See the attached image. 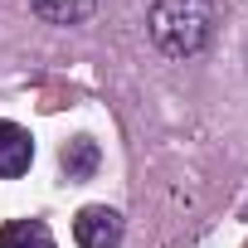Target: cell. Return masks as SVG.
I'll list each match as a JSON object with an SVG mask.
<instances>
[{
	"mask_svg": "<svg viewBox=\"0 0 248 248\" xmlns=\"http://www.w3.org/2000/svg\"><path fill=\"white\" fill-rule=\"evenodd\" d=\"M214 0H156L151 5V39L170 59H195L214 39Z\"/></svg>",
	"mask_w": 248,
	"mask_h": 248,
	"instance_id": "1",
	"label": "cell"
},
{
	"mask_svg": "<svg viewBox=\"0 0 248 248\" xmlns=\"http://www.w3.org/2000/svg\"><path fill=\"white\" fill-rule=\"evenodd\" d=\"M122 233H127V224H122V214L112 204H83L78 219H73V243L78 248H117Z\"/></svg>",
	"mask_w": 248,
	"mask_h": 248,
	"instance_id": "2",
	"label": "cell"
},
{
	"mask_svg": "<svg viewBox=\"0 0 248 248\" xmlns=\"http://www.w3.org/2000/svg\"><path fill=\"white\" fill-rule=\"evenodd\" d=\"M34 161V137L20 127V122H0V180L25 175Z\"/></svg>",
	"mask_w": 248,
	"mask_h": 248,
	"instance_id": "3",
	"label": "cell"
},
{
	"mask_svg": "<svg viewBox=\"0 0 248 248\" xmlns=\"http://www.w3.org/2000/svg\"><path fill=\"white\" fill-rule=\"evenodd\" d=\"M97 161H102V151H97L93 137H73V141L59 151V166H63L68 180H88V175L97 170Z\"/></svg>",
	"mask_w": 248,
	"mask_h": 248,
	"instance_id": "4",
	"label": "cell"
},
{
	"mask_svg": "<svg viewBox=\"0 0 248 248\" xmlns=\"http://www.w3.org/2000/svg\"><path fill=\"white\" fill-rule=\"evenodd\" d=\"M0 248H59V243L39 219H10L0 224Z\"/></svg>",
	"mask_w": 248,
	"mask_h": 248,
	"instance_id": "5",
	"label": "cell"
},
{
	"mask_svg": "<svg viewBox=\"0 0 248 248\" xmlns=\"http://www.w3.org/2000/svg\"><path fill=\"white\" fill-rule=\"evenodd\" d=\"M34 15L49 20V25H83L93 10H97V0H30Z\"/></svg>",
	"mask_w": 248,
	"mask_h": 248,
	"instance_id": "6",
	"label": "cell"
}]
</instances>
